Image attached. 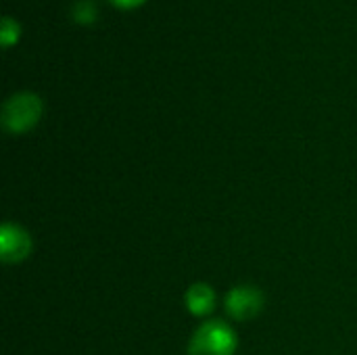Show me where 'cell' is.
I'll return each instance as SVG.
<instances>
[{"instance_id": "1", "label": "cell", "mask_w": 357, "mask_h": 355, "mask_svg": "<svg viewBox=\"0 0 357 355\" xmlns=\"http://www.w3.org/2000/svg\"><path fill=\"white\" fill-rule=\"evenodd\" d=\"M42 111H44L42 98L36 92L21 90V92L10 94L2 103L0 123L4 128V132H8V134H15V136L27 134L42 119Z\"/></svg>"}, {"instance_id": "2", "label": "cell", "mask_w": 357, "mask_h": 355, "mask_svg": "<svg viewBox=\"0 0 357 355\" xmlns=\"http://www.w3.org/2000/svg\"><path fill=\"white\" fill-rule=\"evenodd\" d=\"M238 349L236 331L226 320H205L188 341V355H234Z\"/></svg>"}, {"instance_id": "3", "label": "cell", "mask_w": 357, "mask_h": 355, "mask_svg": "<svg viewBox=\"0 0 357 355\" xmlns=\"http://www.w3.org/2000/svg\"><path fill=\"white\" fill-rule=\"evenodd\" d=\"M224 308L232 320L249 322V320H255L264 312L266 297L253 285H238V287H232L228 291V295L224 299Z\"/></svg>"}, {"instance_id": "4", "label": "cell", "mask_w": 357, "mask_h": 355, "mask_svg": "<svg viewBox=\"0 0 357 355\" xmlns=\"http://www.w3.org/2000/svg\"><path fill=\"white\" fill-rule=\"evenodd\" d=\"M33 241L31 234L15 224V222H4L0 228V257L4 264H21L31 255Z\"/></svg>"}, {"instance_id": "5", "label": "cell", "mask_w": 357, "mask_h": 355, "mask_svg": "<svg viewBox=\"0 0 357 355\" xmlns=\"http://www.w3.org/2000/svg\"><path fill=\"white\" fill-rule=\"evenodd\" d=\"M184 303L186 310L195 316V318H207L213 314L215 305H218V295L213 291L211 285L207 282H195L186 289L184 293Z\"/></svg>"}, {"instance_id": "6", "label": "cell", "mask_w": 357, "mask_h": 355, "mask_svg": "<svg viewBox=\"0 0 357 355\" xmlns=\"http://www.w3.org/2000/svg\"><path fill=\"white\" fill-rule=\"evenodd\" d=\"M19 33H21V25L17 23V19L4 15L2 17V23H0V42H2V48L13 46L19 40Z\"/></svg>"}, {"instance_id": "7", "label": "cell", "mask_w": 357, "mask_h": 355, "mask_svg": "<svg viewBox=\"0 0 357 355\" xmlns=\"http://www.w3.org/2000/svg\"><path fill=\"white\" fill-rule=\"evenodd\" d=\"M111 4H115L117 8H134L138 4H142L144 0H109Z\"/></svg>"}]
</instances>
